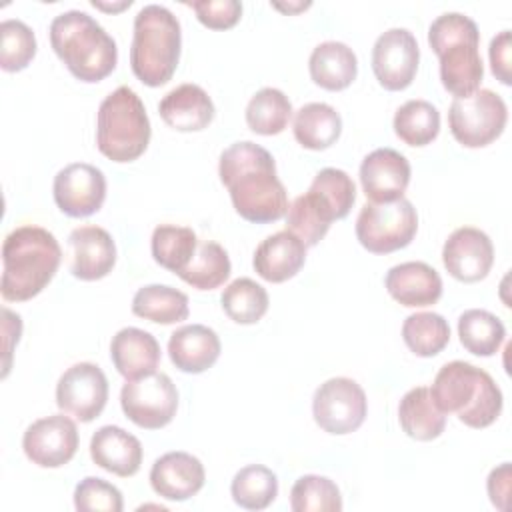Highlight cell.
<instances>
[{
    "instance_id": "1",
    "label": "cell",
    "mask_w": 512,
    "mask_h": 512,
    "mask_svg": "<svg viewBox=\"0 0 512 512\" xmlns=\"http://www.w3.org/2000/svg\"><path fill=\"white\" fill-rule=\"evenodd\" d=\"M220 182L228 188L234 210L248 222H276L288 212V194L276 176L272 154L250 142H234L218 162Z\"/></svg>"
},
{
    "instance_id": "2",
    "label": "cell",
    "mask_w": 512,
    "mask_h": 512,
    "mask_svg": "<svg viewBox=\"0 0 512 512\" xmlns=\"http://www.w3.org/2000/svg\"><path fill=\"white\" fill-rule=\"evenodd\" d=\"M62 248L52 232L40 226H18L2 244L0 294L8 302H26L38 296L54 278Z\"/></svg>"
},
{
    "instance_id": "3",
    "label": "cell",
    "mask_w": 512,
    "mask_h": 512,
    "mask_svg": "<svg viewBox=\"0 0 512 512\" xmlns=\"http://www.w3.org/2000/svg\"><path fill=\"white\" fill-rule=\"evenodd\" d=\"M50 44L70 74L82 82L104 80L118 62L114 38L82 10H68L52 20Z\"/></svg>"
},
{
    "instance_id": "4",
    "label": "cell",
    "mask_w": 512,
    "mask_h": 512,
    "mask_svg": "<svg viewBox=\"0 0 512 512\" xmlns=\"http://www.w3.org/2000/svg\"><path fill=\"white\" fill-rule=\"evenodd\" d=\"M436 406L444 414H456L470 428H486L502 412V390L494 378L464 360L444 364L430 388Z\"/></svg>"
},
{
    "instance_id": "5",
    "label": "cell",
    "mask_w": 512,
    "mask_h": 512,
    "mask_svg": "<svg viewBox=\"0 0 512 512\" xmlns=\"http://www.w3.org/2000/svg\"><path fill=\"white\" fill-rule=\"evenodd\" d=\"M428 44L440 60V80L450 94L464 98L480 88L484 64L472 18L460 12L440 14L428 28Z\"/></svg>"
},
{
    "instance_id": "6",
    "label": "cell",
    "mask_w": 512,
    "mask_h": 512,
    "mask_svg": "<svg viewBox=\"0 0 512 512\" xmlns=\"http://www.w3.org/2000/svg\"><path fill=\"white\" fill-rule=\"evenodd\" d=\"M182 32L178 18L160 4H146L134 18L130 66L134 76L150 86L166 84L178 66Z\"/></svg>"
},
{
    "instance_id": "7",
    "label": "cell",
    "mask_w": 512,
    "mask_h": 512,
    "mask_svg": "<svg viewBox=\"0 0 512 512\" xmlns=\"http://www.w3.org/2000/svg\"><path fill=\"white\" fill-rule=\"evenodd\" d=\"M150 120L140 96L118 86L98 108L96 146L112 162H132L140 158L150 142Z\"/></svg>"
},
{
    "instance_id": "8",
    "label": "cell",
    "mask_w": 512,
    "mask_h": 512,
    "mask_svg": "<svg viewBox=\"0 0 512 512\" xmlns=\"http://www.w3.org/2000/svg\"><path fill=\"white\" fill-rule=\"evenodd\" d=\"M418 232V214L410 200L386 204L368 202L356 218V238L372 254H390L406 248Z\"/></svg>"
},
{
    "instance_id": "9",
    "label": "cell",
    "mask_w": 512,
    "mask_h": 512,
    "mask_svg": "<svg viewBox=\"0 0 512 512\" xmlns=\"http://www.w3.org/2000/svg\"><path fill=\"white\" fill-rule=\"evenodd\" d=\"M508 108L500 94L478 88L474 94L454 98L448 110V126L456 142L466 148L492 144L506 128Z\"/></svg>"
},
{
    "instance_id": "10",
    "label": "cell",
    "mask_w": 512,
    "mask_h": 512,
    "mask_svg": "<svg viewBox=\"0 0 512 512\" xmlns=\"http://www.w3.org/2000/svg\"><path fill=\"white\" fill-rule=\"evenodd\" d=\"M120 406L136 426L160 430L176 416L178 390L168 374L154 372L138 380H126L120 390Z\"/></svg>"
},
{
    "instance_id": "11",
    "label": "cell",
    "mask_w": 512,
    "mask_h": 512,
    "mask_svg": "<svg viewBox=\"0 0 512 512\" xmlns=\"http://www.w3.org/2000/svg\"><path fill=\"white\" fill-rule=\"evenodd\" d=\"M368 412L362 386L346 376H336L320 384L312 398L314 422L328 434L344 436L356 432Z\"/></svg>"
},
{
    "instance_id": "12",
    "label": "cell",
    "mask_w": 512,
    "mask_h": 512,
    "mask_svg": "<svg viewBox=\"0 0 512 512\" xmlns=\"http://www.w3.org/2000/svg\"><path fill=\"white\" fill-rule=\"evenodd\" d=\"M420 62L416 36L408 28L382 32L372 48V72L384 90L398 92L412 84Z\"/></svg>"
},
{
    "instance_id": "13",
    "label": "cell",
    "mask_w": 512,
    "mask_h": 512,
    "mask_svg": "<svg viewBox=\"0 0 512 512\" xmlns=\"http://www.w3.org/2000/svg\"><path fill=\"white\" fill-rule=\"evenodd\" d=\"M108 400V380L92 362L72 364L56 384V404L64 414L80 422L98 418Z\"/></svg>"
},
{
    "instance_id": "14",
    "label": "cell",
    "mask_w": 512,
    "mask_h": 512,
    "mask_svg": "<svg viewBox=\"0 0 512 512\" xmlns=\"http://www.w3.org/2000/svg\"><path fill=\"white\" fill-rule=\"evenodd\" d=\"M56 206L72 218H86L98 212L106 200V176L86 162H72L58 170L52 184Z\"/></svg>"
},
{
    "instance_id": "15",
    "label": "cell",
    "mask_w": 512,
    "mask_h": 512,
    "mask_svg": "<svg viewBox=\"0 0 512 512\" xmlns=\"http://www.w3.org/2000/svg\"><path fill=\"white\" fill-rule=\"evenodd\" d=\"M26 458L40 468H60L78 450V428L64 414H52L32 422L22 436Z\"/></svg>"
},
{
    "instance_id": "16",
    "label": "cell",
    "mask_w": 512,
    "mask_h": 512,
    "mask_svg": "<svg viewBox=\"0 0 512 512\" xmlns=\"http://www.w3.org/2000/svg\"><path fill=\"white\" fill-rule=\"evenodd\" d=\"M442 262L460 282L484 280L494 264V246L486 232L474 226L456 228L444 242Z\"/></svg>"
},
{
    "instance_id": "17",
    "label": "cell",
    "mask_w": 512,
    "mask_h": 512,
    "mask_svg": "<svg viewBox=\"0 0 512 512\" xmlns=\"http://www.w3.org/2000/svg\"><path fill=\"white\" fill-rule=\"evenodd\" d=\"M360 184L374 204L404 198L410 184V162L394 148H376L360 164Z\"/></svg>"
},
{
    "instance_id": "18",
    "label": "cell",
    "mask_w": 512,
    "mask_h": 512,
    "mask_svg": "<svg viewBox=\"0 0 512 512\" xmlns=\"http://www.w3.org/2000/svg\"><path fill=\"white\" fill-rule=\"evenodd\" d=\"M206 480L202 462L182 450L166 452L150 468V486L152 490L174 502L188 500L196 496Z\"/></svg>"
},
{
    "instance_id": "19",
    "label": "cell",
    "mask_w": 512,
    "mask_h": 512,
    "mask_svg": "<svg viewBox=\"0 0 512 512\" xmlns=\"http://www.w3.org/2000/svg\"><path fill=\"white\" fill-rule=\"evenodd\" d=\"M70 272L86 282L108 276L116 264V244L100 226H78L68 236Z\"/></svg>"
},
{
    "instance_id": "20",
    "label": "cell",
    "mask_w": 512,
    "mask_h": 512,
    "mask_svg": "<svg viewBox=\"0 0 512 512\" xmlns=\"http://www.w3.org/2000/svg\"><path fill=\"white\" fill-rule=\"evenodd\" d=\"M388 294L408 308L432 306L442 296V278L426 262H402L386 272Z\"/></svg>"
},
{
    "instance_id": "21",
    "label": "cell",
    "mask_w": 512,
    "mask_h": 512,
    "mask_svg": "<svg viewBox=\"0 0 512 512\" xmlns=\"http://www.w3.org/2000/svg\"><path fill=\"white\" fill-rule=\"evenodd\" d=\"M140 440L120 426H102L90 438V458L102 470L120 478L134 476L142 464Z\"/></svg>"
},
{
    "instance_id": "22",
    "label": "cell",
    "mask_w": 512,
    "mask_h": 512,
    "mask_svg": "<svg viewBox=\"0 0 512 512\" xmlns=\"http://www.w3.org/2000/svg\"><path fill=\"white\" fill-rule=\"evenodd\" d=\"M110 358L120 376L138 380L156 372L160 364V344L150 332L126 326L112 336Z\"/></svg>"
},
{
    "instance_id": "23",
    "label": "cell",
    "mask_w": 512,
    "mask_h": 512,
    "mask_svg": "<svg viewBox=\"0 0 512 512\" xmlns=\"http://www.w3.org/2000/svg\"><path fill=\"white\" fill-rule=\"evenodd\" d=\"M218 334L204 324H186L170 334L168 356L172 364L186 374H200L212 368L220 356Z\"/></svg>"
},
{
    "instance_id": "24",
    "label": "cell",
    "mask_w": 512,
    "mask_h": 512,
    "mask_svg": "<svg viewBox=\"0 0 512 512\" xmlns=\"http://www.w3.org/2000/svg\"><path fill=\"white\" fill-rule=\"evenodd\" d=\"M160 118L178 132H200L214 120V102L198 84H180L158 104Z\"/></svg>"
},
{
    "instance_id": "25",
    "label": "cell",
    "mask_w": 512,
    "mask_h": 512,
    "mask_svg": "<svg viewBox=\"0 0 512 512\" xmlns=\"http://www.w3.org/2000/svg\"><path fill=\"white\" fill-rule=\"evenodd\" d=\"M304 262L306 246L288 230L276 232L262 240L252 258L256 274L272 284H280L296 276Z\"/></svg>"
},
{
    "instance_id": "26",
    "label": "cell",
    "mask_w": 512,
    "mask_h": 512,
    "mask_svg": "<svg viewBox=\"0 0 512 512\" xmlns=\"http://www.w3.org/2000/svg\"><path fill=\"white\" fill-rule=\"evenodd\" d=\"M310 78L324 90L338 92L348 88L358 74V58L354 50L338 40L318 44L308 60Z\"/></svg>"
},
{
    "instance_id": "27",
    "label": "cell",
    "mask_w": 512,
    "mask_h": 512,
    "mask_svg": "<svg viewBox=\"0 0 512 512\" xmlns=\"http://www.w3.org/2000/svg\"><path fill=\"white\" fill-rule=\"evenodd\" d=\"M398 420L402 430L420 442L438 438L446 428V414L436 406L430 388L416 386L408 390L398 404Z\"/></svg>"
},
{
    "instance_id": "28",
    "label": "cell",
    "mask_w": 512,
    "mask_h": 512,
    "mask_svg": "<svg viewBox=\"0 0 512 512\" xmlns=\"http://www.w3.org/2000/svg\"><path fill=\"white\" fill-rule=\"evenodd\" d=\"M294 138L302 148L326 150L342 134V118L326 102H308L294 114Z\"/></svg>"
},
{
    "instance_id": "29",
    "label": "cell",
    "mask_w": 512,
    "mask_h": 512,
    "mask_svg": "<svg viewBox=\"0 0 512 512\" xmlns=\"http://www.w3.org/2000/svg\"><path fill=\"white\" fill-rule=\"evenodd\" d=\"M306 196L314 202L320 214L332 224L334 220L348 216V212L352 210V204L356 200V186L344 170L322 168L314 176Z\"/></svg>"
},
{
    "instance_id": "30",
    "label": "cell",
    "mask_w": 512,
    "mask_h": 512,
    "mask_svg": "<svg viewBox=\"0 0 512 512\" xmlns=\"http://www.w3.org/2000/svg\"><path fill=\"white\" fill-rule=\"evenodd\" d=\"M132 312L156 324H176L188 318V296L166 284H148L136 290Z\"/></svg>"
},
{
    "instance_id": "31",
    "label": "cell",
    "mask_w": 512,
    "mask_h": 512,
    "mask_svg": "<svg viewBox=\"0 0 512 512\" xmlns=\"http://www.w3.org/2000/svg\"><path fill=\"white\" fill-rule=\"evenodd\" d=\"M460 344L474 356H492L500 350L506 328L502 320L482 308H470L458 318Z\"/></svg>"
},
{
    "instance_id": "32",
    "label": "cell",
    "mask_w": 512,
    "mask_h": 512,
    "mask_svg": "<svg viewBox=\"0 0 512 512\" xmlns=\"http://www.w3.org/2000/svg\"><path fill=\"white\" fill-rule=\"evenodd\" d=\"M150 248H152L154 260L162 268L174 274H180L194 258L198 248V238L194 230L188 226L160 224L152 232Z\"/></svg>"
},
{
    "instance_id": "33",
    "label": "cell",
    "mask_w": 512,
    "mask_h": 512,
    "mask_svg": "<svg viewBox=\"0 0 512 512\" xmlns=\"http://www.w3.org/2000/svg\"><path fill=\"white\" fill-rule=\"evenodd\" d=\"M292 112L288 96L278 88L266 86L250 98L246 106V124L256 134L274 136L288 126Z\"/></svg>"
},
{
    "instance_id": "34",
    "label": "cell",
    "mask_w": 512,
    "mask_h": 512,
    "mask_svg": "<svg viewBox=\"0 0 512 512\" xmlns=\"http://www.w3.org/2000/svg\"><path fill=\"white\" fill-rule=\"evenodd\" d=\"M394 132L408 146H426L440 132V112L428 100H408L394 114Z\"/></svg>"
},
{
    "instance_id": "35",
    "label": "cell",
    "mask_w": 512,
    "mask_h": 512,
    "mask_svg": "<svg viewBox=\"0 0 512 512\" xmlns=\"http://www.w3.org/2000/svg\"><path fill=\"white\" fill-rule=\"evenodd\" d=\"M230 494L240 508L264 510L278 496V478L262 464H248L234 474Z\"/></svg>"
},
{
    "instance_id": "36",
    "label": "cell",
    "mask_w": 512,
    "mask_h": 512,
    "mask_svg": "<svg viewBox=\"0 0 512 512\" xmlns=\"http://www.w3.org/2000/svg\"><path fill=\"white\" fill-rule=\"evenodd\" d=\"M230 270L228 252L218 242L204 240L198 244L190 264L178 276L196 290H214L228 280Z\"/></svg>"
},
{
    "instance_id": "37",
    "label": "cell",
    "mask_w": 512,
    "mask_h": 512,
    "mask_svg": "<svg viewBox=\"0 0 512 512\" xmlns=\"http://www.w3.org/2000/svg\"><path fill=\"white\" fill-rule=\"evenodd\" d=\"M402 338L416 356L432 358L450 342V326L442 314L416 312L404 320Z\"/></svg>"
},
{
    "instance_id": "38",
    "label": "cell",
    "mask_w": 512,
    "mask_h": 512,
    "mask_svg": "<svg viewBox=\"0 0 512 512\" xmlns=\"http://www.w3.org/2000/svg\"><path fill=\"white\" fill-rule=\"evenodd\" d=\"M220 302L226 316L236 324H256L268 312L270 304L266 288L252 278L232 280L224 288Z\"/></svg>"
},
{
    "instance_id": "39",
    "label": "cell",
    "mask_w": 512,
    "mask_h": 512,
    "mask_svg": "<svg viewBox=\"0 0 512 512\" xmlns=\"http://www.w3.org/2000/svg\"><path fill=\"white\" fill-rule=\"evenodd\" d=\"M290 508L294 512H340V488L326 476H300L290 490Z\"/></svg>"
},
{
    "instance_id": "40",
    "label": "cell",
    "mask_w": 512,
    "mask_h": 512,
    "mask_svg": "<svg viewBox=\"0 0 512 512\" xmlns=\"http://www.w3.org/2000/svg\"><path fill=\"white\" fill-rule=\"evenodd\" d=\"M36 54V36L28 24L8 18L0 24V68L6 72L24 70Z\"/></svg>"
},
{
    "instance_id": "41",
    "label": "cell",
    "mask_w": 512,
    "mask_h": 512,
    "mask_svg": "<svg viewBox=\"0 0 512 512\" xmlns=\"http://www.w3.org/2000/svg\"><path fill=\"white\" fill-rule=\"evenodd\" d=\"M286 230L302 240L306 248H310L326 236V232L330 230V222L320 214L314 202L306 194H302L294 198V202L288 206Z\"/></svg>"
},
{
    "instance_id": "42",
    "label": "cell",
    "mask_w": 512,
    "mask_h": 512,
    "mask_svg": "<svg viewBox=\"0 0 512 512\" xmlns=\"http://www.w3.org/2000/svg\"><path fill=\"white\" fill-rule=\"evenodd\" d=\"M74 508L78 512H122V492L96 476H86L74 488Z\"/></svg>"
},
{
    "instance_id": "43",
    "label": "cell",
    "mask_w": 512,
    "mask_h": 512,
    "mask_svg": "<svg viewBox=\"0 0 512 512\" xmlns=\"http://www.w3.org/2000/svg\"><path fill=\"white\" fill-rule=\"evenodd\" d=\"M196 18L212 30L232 28L242 16V4L238 0H200L188 4Z\"/></svg>"
},
{
    "instance_id": "44",
    "label": "cell",
    "mask_w": 512,
    "mask_h": 512,
    "mask_svg": "<svg viewBox=\"0 0 512 512\" xmlns=\"http://www.w3.org/2000/svg\"><path fill=\"white\" fill-rule=\"evenodd\" d=\"M490 56V68L496 80L502 84H510V30H502L490 40L488 48Z\"/></svg>"
},
{
    "instance_id": "45",
    "label": "cell",
    "mask_w": 512,
    "mask_h": 512,
    "mask_svg": "<svg viewBox=\"0 0 512 512\" xmlns=\"http://www.w3.org/2000/svg\"><path fill=\"white\" fill-rule=\"evenodd\" d=\"M486 488H488L490 502L496 508L506 510L508 508V494H510V462H502L498 468H494L490 472Z\"/></svg>"
},
{
    "instance_id": "46",
    "label": "cell",
    "mask_w": 512,
    "mask_h": 512,
    "mask_svg": "<svg viewBox=\"0 0 512 512\" xmlns=\"http://www.w3.org/2000/svg\"><path fill=\"white\" fill-rule=\"evenodd\" d=\"M2 318H4V372L2 376L6 378L8 376V370H10V362H12V350H14V344H18L20 340V334H22V320L18 314H14L12 310L8 308H2Z\"/></svg>"
},
{
    "instance_id": "47",
    "label": "cell",
    "mask_w": 512,
    "mask_h": 512,
    "mask_svg": "<svg viewBox=\"0 0 512 512\" xmlns=\"http://www.w3.org/2000/svg\"><path fill=\"white\" fill-rule=\"evenodd\" d=\"M274 8L282 10V12H300V10H306L310 6V2H298V4H280V2H274L272 4Z\"/></svg>"
},
{
    "instance_id": "48",
    "label": "cell",
    "mask_w": 512,
    "mask_h": 512,
    "mask_svg": "<svg viewBox=\"0 0 512 512\" xmlns=\"http://www.w3.org/2000/svg\"><path fill=\"white\" fill-rule=\"evenodd\" d=\"M132 4V0H124V2H120V4H102V2H92V6H96V8H100V10H112V12H116V10H122V8H126V6H130Z\"/></svg>"
}]
</instances>
